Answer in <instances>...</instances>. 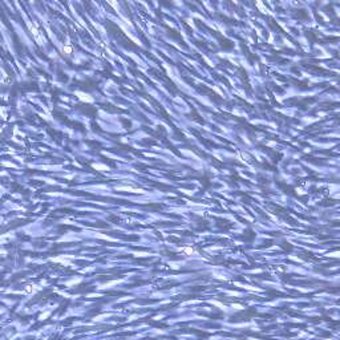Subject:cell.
Instances as JSON below:
<instances>
[{"label":"cell","instance_id":"cell-1","mask_svg":"<svg viewBox=\"0 0 340 340\" xmlns=\"http://www.w3.org/2000/svg\"><path fill=\"white\" fill-rule=\"evenodd\" d=\"M76 96H77L78 98L81 100V101H88V103H92V101H93V98H92V97H89V94L81 93V92H76Z\"/></svg>","mask_w":340,"mask_h":340}]
</instances>
